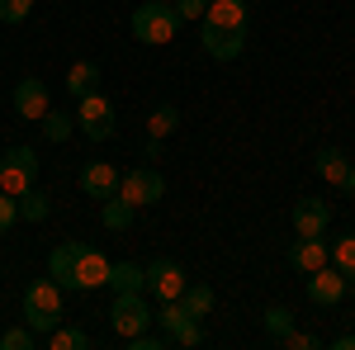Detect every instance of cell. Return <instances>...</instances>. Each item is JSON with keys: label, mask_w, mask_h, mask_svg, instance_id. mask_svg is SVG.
<instances>
[{"label": "cell", "mask_w": 355, "mask_h": 350, "mask_svg": "<svg viewBox=\"0 0 355 350\" xmlns=\"http://www.w3.org/2000/svg\"><path fill=\"white\" fill-rule=\"evenodd\" d=\"M133 218H137V209L128 204V199H119V194L100 204V222H105L110 232H123V227H133Z\"/></svg>", "instance_id": "obj_21"}, {"label": "cell", "mask_w": 355, "mask_h": 350, "mask_svg": "<svg viewBox=\"0 0 355 350\" xmlns=\"http://www.w3.org/2000/svg\"><path fill=\"white\" fill-rule=\"evenodd\" d=\"M152 322H162V331L171 336V346H199L204 341V331H199V317H190V308L180 303V298H171V303H162L157 313H152Z\"/></svg>", "instance_id": "obj_5"}, {"label": "cell", "mask_w": 355, "mask_h": 350, "mask_svg": "<svg viewBox=\"0 0 355 350\" xmlns=\"http://www.w3.org/2000/svg\"><path fill=\"white\" fill-rule=\"evenodd\" d=\"M43 341H48V350H81V346H90V336H85L81 326H62V322H57Z\"/></svg>", "instance_id": "obj_25"}, {"label": "cell", "mask_w": 355, "mask_h": 350, "mask_svg": "<svg viewBox=\"0 0 355 350\" xmlns=\"http://www.w3.org/2000/svg\"><path fill=\"white\" fill-rule=\"evenodd\" d=\"M33 180H38V152L33 147H10L0 157V194L19 199L24 189H33Z\"/></svg>", "instance_id": "obj_3"}, {"label": "cell", "mask_w": 355, "mask_h": 350, "mask_svg": "<svg viewBox=\"0 0 355 350\" xmlns=\"http://www.w3.org/2000/svg\"><path fill=\"white\" fill-rule=\"evenodd\" d=\"M204 24H214V28H242V33H246V0H209Z\"/></svg>", "instance_id": "obj_17"}, {"label": "cell", "mask_w": 355, "mask_h": 350, "mask_svg": "<svg viewBox=\"0 0 355 350\" xmlns=\"http://www.w3.org/2000/svg\"><path fill=\"white\" fill-rule=\"evenodd\" d=\"M19 222V199H10V194H0V237L10 232Z\"/></svg>", "instance_id": "obj_32"}, {"label": "cell", "mask_w": 355, "mask_h": 350, "mask_svg": "<svg viewBox=\"0 0 355 350\" xmlns=\"http://www.w3.org/2000/svg\"><path fill=\"white\" fill-rule=\"evenodd\" d=\"M76 256H81V242H62L48 256V274H53L62 289H76Z\"/></svg>", "instance_id": "obj_16"}, {"label": "cell", "mask_w": 355, "mask_h": 350, "mask_svg": "<svg viewBox=\"0 0 355 350\" xmlns=\"http://www.w3.org/2000/svg\"><path fill=\"white\" fill-rule=\"evenodd\" d=\"M142 270H147V289H152L157 303L180 298V294H185V284H190V274L175 265V261H152V265H142Z\"/></svg>", "instance_id": "obj_8"}, {"label": "cell", "mask_w": 355, "mask_h": 350, "mask_svg": "<svg viewBox=\"0 0 355 350\" xmlns=\"http://www.w3.org/2000/svg\"><path fill=\"white\" fill-rule=\"evenodd\" d=\"M180 303L190 308V317H209V313H214V303H218V294H214L209 284H185Z\"/></svg>", "instance_id": "obj_24"}, {"label": "cell", "mask_w": 355, "mask_h": 350, "mask_svg": "<svg viewBox=\"0 0 355 350\" xmlns=\"http://www.w3.org/2000/svg\"><path fill=\"white\" fill-rule=\"evenodd\" d=\"M266 331L279 341L284 331H294V313H289V308H270V313H266Z\"/></svg>", "instance_id": "obj_30"}, {"label": "cell", "mask_w": 355, "mask_h": 350, "mask_svg": "<svg viewBox=\"0 0 355 350\" xmlns=\"http://www.w3.org/2000/svg\"><path fill=\"white\" fill-rule=\"evenodd\" d=\"M110 322H114V331L128 341V336H137V331L152 326V308H147V298H142V294H114Z\"/></svg>", "instance_id": "obj_7"}, {"label": "cell", "mask_w": 355, "mask_h": 350, "mask_svg": "<svg viewBox=\"0 0 355 350\" xmlns=\"http://www.w3.org/2000/svg\"><path fill=\"white\" fill-rule=\"evenodd\" d=\"M142 152H147V161H157V157H162V137H147Z\"/></svg>", "instance_id": "obj_35"}, {"label": "cell", "mask_w": 355, "mask_h": 350, "mask_svg": "<svg viewBox=\"0 0 355 350\" xmlns=\"http://www.w3.org/2000/svg\"><path fill=\"white\" fill-rule=\"evenodd\" d=\"M110 289L114 294H147V270L133 265V261H119L110 270Z\"/></svg>", "instance_id": "obj_19"}, {"label": "cell", "mask_w": 355, "mask_h": 350, "mask_svg": "<svg viewBox=\"0 0 355 350\" xmlns=\"http://www.w3.org/2000/svg\"><path fill=\"white\" fill-rule=\"evenodd\" d=\"M341 189H351V194H355V161H351V175H346V185H341Z\"/></svg>", "instance_id": "obj_37"}, {"label": "cell", "mask_w": 355, "mask_h": 350, "mask_svg": "<svg viewBox=\"0 0 355 350\" xmlns=\"http://www.w3.org/2000/svg\"><path fill=\"white\" fill-rule=\"evenodd\" d=\"M346 294H351V279H346L336 265H322V270H313V274H308V298H313V303L336 308Z\"/></svg>", "instance_id": "obj_10"}, {"label": "cell", "mask_w": 355, "mask_h": 350, "mask_svg": "<svg viewBox=\"0 0 355 350\" xmlns=\"http://www.w3.org/2000/svg\"><path fill=\"white\" fill-rule=\"evenodd\" d=\"M175 128H180V109H175V105H157L152 114H147V137H162V142H166Z\"/></svg>", "instance_id": "obj_23"}, {"label": "cell", "mask_w": 355, "mask_h": 350, "mask_svg": "<svg viewBox=\"0 0 355 350\" xmlns=\"http://www.w3.org/2000/svg\"><path fill=\"white\" fill-rule=\"evenodd\" d=\"M331 265L355 284V232H346L341 242H331Z\"/></svg>", "instance_id": "obj_27"}, {"label": "cell", "mask_w": 355, "mask_h": 350, "mask_svg": "<svg viewBox=\"0 0 355 350\" xmlns=\"http://www.w3.org/2000/svg\"><path fill=\"white\" fill-rule=\"evenodd\" d=\"M33 15V0H0V24H24Z\"/></svg>", "instance_id": "obj_29"}, {"label": "cell", "mask_w": 355, "mask_h": 350, "mask_svg": "<svg viewBox=\"0 0 355 350\" xmlns=\"http://www.w3.org/2000/svg\"><path fill=\"white\" fill-rule=\"evenodd\" d=\"M10 100H15V114H19V119L38 123V119L48 114V85L38 81V76H24V81L15 85V95H10Z\"/></svg>", "instance_id": "obj_14"}, {"label": "cell", "mask_w": 355, "mask_h": 350, "mask_svg": "<svg viewBox=\"0 0 355 350\" xmlns=\"http://www.w3.org/2000/svg\"><path fill=\"white\" fill-rule=\"evenodd\" d=\"M162 194H166V180L152 170V161H147V166H133V170H123V175H119V199H128L133 209L162 204Z\"/></svg>", "instance_id": "obj_6"}, {"label": "cell", "mask_w": 355, "mask_h": 350, "mask_svg": "<svg viewBox=\"0 0 355 350\" xmlns=\"http://www.w3.org/2000/svg\"><path fill=\"white\" fill-rule=\"evenodd\" d=\"M38 123H43V137H48V142H67L71 128H76V119H71V114H62V109H48Z\"/></svg>", "instance_id": "obj_26"}, {"label": "cell", "mask_w": 355, "mask_h": 350, "mask_svg": "<svg viewBox=\"0 0 355 350\" xmlns=\"http://www.w3.org/2000/svg\"><path fill=\"white\" fill-rule=\"evenodd\" d=\"M110 270H114V261L105 251H95V246L81 242V256H76V294L105 289V284H110Z\"/></svg>", "instance_id": "obj_9"}, {"label": "cell", "mask_w": 355, "mask_h": 350, "mask_svg": "<svg viewBox=\"0 0 355 350\" xmlns=\"http://www.w3.org/2000/svg\"><path fill=\"white\" fill-rule=\"evenodd\" d=\"M313 166H318V175H322L327 185H346V175H351V157L336 152V147H322V152L313 157Z\"/></svg>", "instance_id": "obj_18"}, {"label": "cell", "mask_w": 355, "mask_h": 350, "mask_svg": "<svg viewBox=\"0 0 355 350\" xmlns=\"http://www.w3.org/2000/svg\"><path fill=\"white\" fill-rule=\"evenodd\" d=\"M76 123H81V133L90 137V142H105V137H114V100L105 95V90H90V95H81V100H76Z\"/></svg>", "instance_id": "obj_4"}, {"label": "cell", "mask_w": 355, "mask_h": 350, "mask_svg": "<svg viewBox=\"0 0 355 350\" xmlns=\"http://www.w3.org/2000/svg\"><path fill=\"white\" fill-rule=\"evenodd\" d=\"M48 213H53V204H48V194L38 185L19 194V222H48Z\"/></svg>", "instance_id": "obj_22"}, {"label": "cell", "mask_w": 355, "mask_h": 350, "mask_svg": "<svg viewBox=\"0 0 355 350\" xmlns=\"http://www.w3.org/2000/svg\"><path fill=\"white\" fill-rule=\"evenodd\" d=\"M289 218H294V232H299V237H327V227H331V204L313 199V194H303Z\"/></svg>", "instance_id": "obj_12"}, {"label": "cell", "mask_w": 355, "mask_h": 350, "mask_svg": "<svg viewBox=\"0 0 355 350\" xmlns=\"http://www.w3.org/2000/svg\"><path fill=\"white\" fill-rule=\"evenodd\" d=\"M180 33V15H175V5L171 0H147V5H137L133 10V38L137 43H147V48H162Z\"/></svg>", "instance_id": "obj_2"}, {"label": "cell", "mask_w": 355, "mask_h": 350, "mask_svg": "<svg viewBox=\"0 0 355 350\" xmlns=\"http://www.w3.org/2000/svg\"><path fill=\"white\" fill-rule=\"evenodd\" d=\"M81 189L95 204L114 199V194H119V170H114V161H85L81 166Z\"/></svg>", "instance_id": "obj_13"}, {"label": "cell", "mask_w": 355, "mask_h": 350, "mask_svg": "<svg viewBox=\"0 0 355 350\" xmlns=\"http://www.w3.org/2000/svg\"><path fill=\"white\" fill-rule=\"evenodd\" d=\"M38 346V336L28 331V326H10V331H0V350H33Z\"/></svg>", "instance_id": "obj_28"}, {"label": "cell", "mask_w": 355, "mask_h": 350, "mask_svg": "<svg viewBox=\"0 0 355 350\" xmlns=\"http://www.w3.org/2000/svg\"><path fill=\"white\" fill-rule=\"evenodd\" d=\"M57 322H62V284H57L53 274L33 279L24 289V326L33 336H48Z\"/></svg>", "instance_id": "obj_1"}, {"label": "cell", "mask_w": 355, "mask_h": 350, "mask_svg": "<svg viewBox=\"0 0 355 350\" xmlns=\"http://www.w3.org/2000/svg\"><path fill=\"white\" fill-rule=\"evenodd\" d=\"M199 43L214 62H237L246 48V33L242 28H214V24H199Z\"/></svg>", "instance_id": "obj_11"}, {"label": "cell", "mask_w": 355, "mask_h": 350, "mask_svg": "<svg viewBox=\"0 0 355 350\" xmlns=\"http://www.w3.org/2000/svg\"><path fill=\"white\" fill-rule=\"evenodd\" d=\"M279 346H289V350H313V346H318V336H308V331H284V336H279Z\"/></svg>", "instance_id": "obj_34"}, {"label": "cell", "mask_w": 355, "mask_h": 350, "mask_svg": "<svg viewBox=\"0 0 355 350\" xmlns=\"http://www.w3.org/2000/svg\"><path fill=\"white\" fill-rule=\"evenodd\" d=\"M289 265L299 270V274H313V270L331 265V246L322 237H299V242L289 246Z\"/></svg>", "instance_id": "obj_15"}, {"label": "cell", "mask_w": 355, "mask_h": 350, "mask_svg": "<svg viewBox=\"0 0 355 350\" xmlns=\"http://www.w3.org/2000/svg\"><path fill=\"white\" fill-rule=\"evenodd\" d=\"M331 350H355V336H336V341H331Z\"/></svg>", "instance_id": "obj_36"}, {"label": "cell", "mask_w": 355, "mask_h": 350, "mask_svg": "<svg viewBox=\"0 0 355 350\" xmlns=\"http://www.w3.org/2000/svg\"><path fill=\"white\" fill-rule=\"evenodd\" d=\"M171 5H175L180 24H185V19H204V10H209V0H171Z\"/></svg>", "instance_id": "obj_33"}, {"label": "cell", "mask_w": 355, "mask_h": 350, "mask_svg": "<svg viewBox=\"0 0 355 350\" xmlns=\"http://www.w3.org/2000/svg\"><path fill=\"white\" fill-rule=\"evenodd\" d=\"M67 90H71V100H81L90 90H100V62H71V71H67Z\"/></svg>", "instance_id": "obj_20"}, {"label": "cell", "mask_w": 355, "mask_h": 350, "mask_svg": "<svg viewBox=\"0 0 355 350\" xmlns=\"http://www.w3.org/2000/svg\"><path fill=\"white\" fill-rule=\"evenodd\" d=\"M166 346H171V336H152V326L128 336V350H166Z\"/></svg>", "instance_id": "obj_31"}]
</instances>
